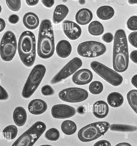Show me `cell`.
Returning a JSON list of instances; mask_svg holds the SVG:
<instances>
[{"label":"cell","instance_id":"2","mask_svg":"<svg viewBox=\"0 0 137 146\" xmlns=\"http://www.w3.org/2000/svg\"><path fill=\"white\" fill-rule=\"evenodd\" d=\"M55 50L54 31L52 23L48 19L42 20L40 26L37 44L38 56L47 59L53 54Z\"/></svg>","mask_w":137,"mask_h":146},{"label":"cell","instance_id":"19","mask_svg":"<svg viewBox=\"0 0 137 146\" xmlns=\"http://www.w3.org/2000/svg\"><path fill=\"white\" fill-rule=\"evenodd\" d=\"M69 12L68 8L66 5L60 4L55 7L53 13L52 21L55 24L61 22L66 17Z\"/></svg>","mask_w":137,"mask_h":146},{"label":"cell","instance_id":"10","mask_svg":"<svg viewBox=\"0 0 137 146\" xmlns=\"http://www.w3.org/2000/svg\"><path fill=\"white\" fill-rule=\"evenodd\" d=\"M89 94L86 90L79 88L72 87L64 89L58 94L59 98L62 100L69 103H77L87 99Z\"/></svg>","mask_w":137,"mask_h":146},{"label":"cell","instance_id":"34","mask_svg":"<svg viewBox=\"0 0 137 146\" xmlns=\"http://www.w3.org/2000/svg\"><path fill=\"white\" fill-rule=\"evenodd\" d=\"M128 40L130 43L134 47H137V32L131 33L128 36Z\"/></svg>","mask_w":137,"mask_h":146},{"label":"cell","instance_id":"14","mask_svg":"<svg viewBox=\"0 0 137 146\" xmlns=\"http://www.w3.org/2000/svg\"><path fill=\"white\" fill-rule=\"evenodd\" d=\"M93 75L91 72L87 69H81L76 72L72 77V80L79 85L87 84L92 80Z\"/></svg>","mask_w":137,"mask_h":146},{"label":"cell","instance_id":"31","mask_svg":"<svg viewBox=\"0 0 137 146\" xmlns=\"http://www.w3.org/2000/svg\"><path fill=\"white\" fill-rule=\"evenodd\" d=\"M6 3L9 8L11 11H18L21 7L20 0H6Z\"/></svg>","mask_w":137,"mask_h":146},{"label":"cell","instance_id":"7","mask_svg":"<svg viewBox=\"0 0 137 146\" xmlns=\"http://www.w3.org/2000/svg\"><path fill=\"white\" fill-rule=\"evenodd\" d=\"M91 69L97 75L111 85L118 86L122 83V76L116 71L96 61L90 64Z\"/></svg>","mask_w":137,"mask_h":146},{"label":"cell","instance_id":"26","mask_svg":"<svg viewBox=\"0 0 137 146\" xmlns=\"http://www.w3.org/2000/svg\"><path fill=\"white\" fill-rule=\"evenodd\" d=\"M127 98L129 104L133 110L137 113V90H132L127 94Z\"/></svg>","mask_w":137,"mask_h":146},{"label":"cell","instance_id":"15","mask_svg":"<svg viewBox=\"0 0 137 146\" xmlns=\"http://www.w3.org/2000/svg\"><path fill=\"white\" fill-rule=\"evenodd\" d=\"M28 108L29 111L35 115L41 114L47 109V105L44 100L40 99L32 100L29 104Z\"/></svg>","mask_w":137,"mask_h":146},{"label":"cell","instance_id":"41","mask_svg":"<svg viewBox=\"0 0 137 146\" xmlns=\"http://www.w3.org/2000/svg\"><path fill=\"white\" fill-rule=\"evenodd\" d=\"M26 2L27 4L30 6H33L37 5L39 1L38 0H26Z\"/></svg>","mask_w":137,"mask_h":146},{"label":"cell","instance_id":"45","mask_svg":"<svg viewBox=\"0 0 137 146\" xmlns=\"http://www.w3.org/2000/svg\"><path fill=\"white\" fill-rule=\"evenodd\" d=\"M137 1L134 0H129L128 1V3L130 4H133V3H137Z\"/></svg>","mask_w":137,"mask_h":146},{"label":"cell","instance_id":"43","mask_svg":"<svg viewBox=\"0 0 137 146\" xmlns=\"http://www.w3.org/2000/svg\"><path fill=\"white\" fill-rule=\"evenodd\" d=\"M132 85L136 88H137V75H134L132 78L131 80Z\"/></svg>","mask_w":137,"mask_h":146},{"label":"cell","instance_id":"8","mask_svg":"<svg viewBox=\"0 0 137 146\" xmlns=\"http://www.w3.org/2000/svg\"><path fill=\"white\" fill-rule=\"evenodd\" d=\"M17 48L16 38L11 31H6L3 35L0 45V54L3 61L9 62L13 59Z\"/></svg>","mask_w":137,"mask_h":146},{"label":"cell","instance_id":"36","mask_svg":"<svg viewBox=\"0 0 137 146\" xmlns=\"http://www.w3.org/2000/svg\"><path fill=\"white\" fill-rule=\"evenodd\" d=\"M9 95L6 91L0 85V100H6L9 98Z\"/></svg>","mask_w":137,"mask_h":146},{"label":"cell","instance_id":"1","mask_svg":"<svg viewBox=\"0 0 137 146\" xmlns=\"http://www.w3.org/2000/svg\"><path fill=\"white\" fill-rule=\"evenodd\" d=\"M129 56L128 44L125 31L122 29L115 32L113 41V66L116 72H122L127 69Z\"/></svg>","mask_w":137,"mask_h":146},{"label":"cell","instance_id":"11","mask_svg":"<svg viewBox=\"0 0 137 146\" xmlns=\"http://www.w3.org/2000/svg\"><path fill=\"white\" fill-rule=\"evenodd\" d=\"M83 64L82 60L75 57L68 62L52 78L50 81L53 84L66 79L81 67Z\"/></svg>","mask_w":137,"mask_h":146},{"label":"cell","instance_id":"18","mask_svg":"<svg viewBox=\"0 0 137 146\" xmlns=\"http://www.w3.org/2000/svg\"><path fill=\"white\" fill-rule=\"evenodd\" d=\"M72 51V46L67 40H63L57 43L56 47V51L57 55L62 58H66L70 54Z\"/></svg>","mask_w":137,"mask_h":146},{"label":"cell","instance_id":"29","mask_svg":"<svg viewBox=\"0 0 137 146\" xmlns=\"http://www.w3.org/2000/svg\"><path fill=\"white\" fill-rule=\"evenodd\" d=\"M103 88L102 84L101 82L97 81H95L91 82L89 87V92L94 95L100 94L103 91Z\"/></svg>","mask_w":137,"mask_h":146},{"label":"cell","instance_id":"37","mask_svg":"<svg viewBox=\"0 0 137 146\" xmlns=\"http://www.w3.org/2000/svg\"><path fill=\"white\" fill-rule=\"evenodd\" d=\"M19 19V17L17 15L15 14H12L9 17L8 21L10 23L15 24L18 22Z\"/></svg>","mask_w":137,"mask_h":146},{"label":"cell","instance_id":"17","mask_svg":"<svg viewBox=\"0 0 137 146\" xmlns=\"http://www.w3.org/2000/svg\"><path fill=\"white\" fill-rule=\"evenodd\" d=\"M93 17L92 12L89 9L83 8L79 10L75 15V20L78 24L85 25L88 24Z\"/></svg>","mask_w":137,"mask_h":146},{"label":"cell","instance_id":"32","mask_svg":"<svg viewBox=\"0 0 137 146\" xmlns=\"http://www.w3.org/2000/svg\"><path fill=\"white\" fill-rule=\"evenodd\" d=\"M128 28L130 30L133 31L137 30V16H133L130 17L127 22Z\"/></svg>","mask_w":137,"mask_h":146},{"label":"cell","instance_id":"13","mask_svg":"<svg viewBox=\"0 0 137 146\" xmlns=\"http://www.w3.org/2000/svg\"><path fill=\"white\" fill-rule=\"evenodd\" d=\"M62 27L64 34L71 40H76L81 35V29L80 27L72 21L67 20L64 21Z\"/></svg>","mask_w":137,"mask_h":146},{"label":"cell","instance_id":"22","mask_svg":"<svg viewBox=\"0 0 137 146\" xmlns=\"http://www.w3.org/2000/svg\"><path fill=\"white\" fill-rule=\"evenodd\" d=\"M115 11L113 8L109 6L100 7L97 10V16L99 19L103 20H109L113 16Z\"/></svg>","mask_w":137,"mask_h":146},{"label":"cell","instance_id":"3","mask_svg":"<svg viewBox=\"0 0 137 146\" xmlns=\"http://www.w3.org/2000/svg\"><path fill=\"white\" fill-rule=\"evenodd\" d=\"M36 38L34 34L26 31L21 34L18 41V51L20 59L26 66L34 64L36 56Z\"/></svg>","mask_w":137,"mask_h":146},{"label":"cell","instance_id":"16","mask_svg":"<svg viewBox=\"0 0 137 146\" xmlns=\"http://www.w3.org/2000/svg\"><path fill=\"white\" fill-rule=\"evenodd\" d=\"M109 111L108 106L106 102L103 100H99L95 102L92 107V112L96 117L102 119L107 115Z\"/></svg>","mask_w":137,"mask_h":146},{"label":"cell","instance_id":"42","mask_svg":"<svg viewBox=\"0 0 137 146\" xmlns=\"http://www.w3.org/2000/svg\"><path fill=\"white\" fill-rule=\"evenodd\" d=\"M5 27V23L4 20L0 18V32L3 31Z\"/></svg>","mask_w":137,"mask_h":146},{"label":"cell","instance_id":"38","mask_svg":"<svg viewBox=\"0 0 137 146\" xmlns=\"http://www.w3.org/2000/svg\"><path fill=\"white\" fill-rule=\"evenodd\" d=\"M93 146H111L108 141L105 140L99 141L96 142Z\"/></svg>","mask_w":137,"mask_h":146},{"label":"cell","instance_id":"21","mask_svg":"<svg viewBox=\"0 0 137 146\" xmlns=\"http://www.w3.org/2000/svg\"><path fill=\"white\" fill-rule=\"evenodd\" d=\"M27 117L26 111L23 107L19 106L15 109L13 112V118L17 126L21 127L24 125L26 122Z\"/></svg>","mask_w":137,"mask_h":146},{"label":"cell","instance_id":"39","mask_svg":"<svg viewBox=\"0 0 137 146\" xmlns=\"http://www.w3.org/2000/svg\"><path fill=\"white\" fill-rule=\"evenodd\" d=\"M41 2L44 6L48 8L52 7L54 3V0H42Z\"/></svg>","mask_w":137,"mask_h":146},{"label":"cell","instance_id":"23","mask_svg":"<svg viewBox=\"0 0 137 146\" xmlns=\"http://www.w3.org/2000/svg\"><path fill=\"white\" fill-rule=\"evenodd\" d=\"M124 99L122 96L118 92H113L109 94L107 98L109 105L113 108L121 106L123 104Z\"/></svg>","mask_w":137,"mask_h":146},{"label":"cell","instance_id":"25","mask_svg":"<svg viewBox=\"0 0 137 146\" xmlns=\"http://www.w3.org/2000/svg\"><path fill=\"white\" fill-rule=\"evenodd\" d=\"M61 127L65 134L70 135L74 134L76 131L77 127L74 122L70 120H66L62 123Z\"/></svg>","mask_w":137,"mask_h":146},{"label":"cell","instance_id":"40","mask_svg":"<svg viewBox=\"0 0 137 146\" xmlns=\"http://www.w3.org/2000/svg\"><path fill=\"white\" fill-rule=\"evenodd\" d=\"M130 57L132 61L134 63H137V51L136 50L132 51L130 55Z\"/></svg>","mask_w":137,"mask_h":146},{"label":"cell","instance_id":"12","mask_svg":"<svg viewBox=\"0 0 137 146\" xmlns=\"http://www.w3.org/2000/svg\"><path fill=\"white\" fill-rule=\"evenodd\" d=\"M52 116L57 119H65L74 116L76 113V109L70 106L58 104L53 106L51 110Z\"/></svg>","mask_w":137,"mask_h":146},{"label":"cell","instance_id":"28","mask_svg":"<svg viewBox=\"0 0 137 146\" xmlns=\"http://www.w3.org/2000/svg\"><path fill=\"white\" fill-rule=\"evenodd\" d=\"M109 127L111 131L122 132L133 131L137 130L135 126L121 124H112Z\"/></svg>","mask_w":137,"mask_h":146},{"label":"cell","instance_id":"35","mask_svg":"<svg viewBox=\"0 0 137 146\" xmlns=\"http://www.w3.org/2000/svg\"><path fill=\"white\" fill-rule=\"evenodd\" d=\"M113 39V36L110 33H107L103 34L102 36V39L104 42L110 43L112 42Z\"/></svg>","mask_w":137,"mask_h":146},{"label":"cell","instance_id":"24","mask_svg":"<svg viewBox=\"0 0 137 146\" xmlns=\"http://www.w3.org/2000/svg\"><path fill=\"white\" fill-rule=\"evenodd\" d=\"M89 33L94 36H99L104 32V29L102 25L99 22L95 21L92 22L88 27Z\"/></svg>","mask_w":137,"mask_h":146},{"label":"cell","instance_id":"5","mask_svg":"<svg viewBox=\"0 0 137 146\" xmlns=\"http://www.w3.org/2000/svg\"><path fill=\"white\" fill-rule=\"evenodd\" d=\"M110 125L105 121L95 122L81 128L78 133L79 139L83 142L90 141L103 135L108 130Z\"/></svg>","mask_w":137,"mask_h":146},{"label":"cell","instance_id":"20","mask_svg":"<svg viewBox=\"0 0 137 146\" xmlns=\"http://www.w3.org/2000/svg\"><path fill=\"white\" fill-rule=\"evenodd\" d=\"M23 22L25 27L30 30L36 28L39 24V20L37 15L32 12H28L24 16Z\"/></svg>","mask_w":137,"mask_h":146},{"label":"cell","instance_id":"4","mask_svg":"<svg viewBox=\"0 0 137 146\" xmlns=\"http://www.w3.org/2000/svg\"><path fill=\"white\" fill-rule=\"evenodd\" d=\"M46 71L45 67L42 64H37L34 67L22 89L21 95L24 98H29L33 94L41 82Z\"/></svg>","mask_w":137,"mask_h":146},{"label":"cell","instance_id":"6","mask_svg":"<svg viewBox=\"0 0 137 146\" xmlns=\"http://www.w3.org/2000/svg\"><path fill=\"white\" fill-rule=\"evenodd\" d=\"M46 127L43 122H36L20 136L11 146H32L44 132Z\"/></svg>","mask_w":137,"mask_h":146},{"label":"cell","instance_id":"9","mask_svg":"<svg viewBox=\"0 0 137 146\" xmlns=\"http://www.w3.org/2000/svg\"><path fill=\"white\" fill-rule=\"evenodd\" d=\"M77 52L81 56L94 58L104 54L106 51L105 46L102 43L95 41H89L80 43L77 48Z\"/></svg>","mask_w":137,"mask_h":146},{"label":"cell","instance_id":"44","mask_svg":"<svg viewBox=\"0 0 137 146\" xmlns=\"http://www.w3.org/2000/svg\"><path fill=\"white\" fill-rule=\"evenodd\" d=\"M115 146H132L130 144L122 142L119 143Z\"/></svg>","mask_w":137,"mask_h":146},{"label":"cell","instance_id":"27","mask_svg":"<svg viewBox=\"0 0 137 146\" xmlns=\"http://www.w3.org/2000/svg\"><path fill=\"white\" fill-rule=\"evenodd\" d=\"M17 128L15 125H10L6 127L3 130V135L5 138L9 140L13 139L16 136Z\"/></svg>","mask_w":137,"mask_h":146},{"label":"cell","instance_id":"30","mask_svg":"<svg viewBox=\"0 0 137 146\" xmlns=\"http://www.w3.org/2000/svg\"><path fill=\"white\" fill-rule=\"evenodd\" d=\"M44 136L45 138L48 140L56 141L60 137V132L56 128H52L46 131Z\"/></svg>","mask_w":137,"mask_h":146},{"label":"cell","instance_id":"47","mask_svg":"<svg viewBox=\"0 0 137 146\" xmlns=\"http://www.w3.org/2000/svg\"><path fill=\"white\" fill-rule=\"evenodd\" d=\"M1 10H2V8H1V6L0 5V13L1 11Z\"/></svg>","mask_w":137,"mask_h":146},{"label":"cell","instance_id":"33","mask_svg":"<svg viewBox=\"0 0 137 146\" xmlns=\"http://www.w3.org/2000/svg\"><path fill=\"white\" fill-rule=\"evenodd\" d=\"M42 94L44 96L53 95L54 93V89L50 85H46L42 87L41 89Z\"/></svg>","mask_w":137,"mask_h":146},{"label":"cell","instance_id":"46","mask_svg":"<svg viewBox=\"0 0 137 146\" xmlns=\"http://www.w3.org/2000/svg\"><path fill=\"white\" fill-rule=\"evenodd\" d=\"M39 146H52L51 145H42Z\"/></svg>","mask_w":137,"mask_h":146}]
</instances>
